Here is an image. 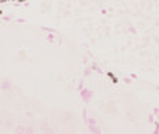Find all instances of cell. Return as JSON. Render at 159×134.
Wrapping results in <instances>:
<instances>
[]
</instances>
